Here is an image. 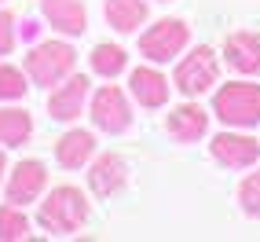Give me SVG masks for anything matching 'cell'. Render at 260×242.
<instances>
[{
	"mask_svg": "<svg viewBox=\"0 0 260 242\" xmlns=\"http://www.w3.org/2000/svg\"><path fill=\"white\" fill-rule=\"evenodd\" d=\"M88 213H92V205H88L81 187L62 184V187H51L48 191V198L41 202L37 220L51 235H74V231H81L84 224H88Z\"/></svg>",
	"mask_w": 260,
	"mask_h": 242,
	"instance_id": "cell-1",
	"label": "cell"
},
{
	"mask_svg": "<svg viewBox=\"0 0 260 242\" xmlns=\"http://www.w3.org/2000/svg\"><path fill=\"white\" fill-rule=\"evenodd\" d=\"M213 114L228 129H253L260 121V84L253 81H228L213 96Z\"/></svg>",
	"mask_w": 260,
	"mask_h": 242,
	"instance_id": "cell-2",
	"label": "cell"
},
{
	"mask_svg": "<svg viewBox=\"0 0 260 242\" xmlns=\"http://www.w3.org/2000/svg\"><path fill=\"white\" fill-rule=\"evenodd\" d=\"M77 66V51L66 41H44L37 48H29L26 55V77L37 84V88H51L74 74Z\"/></svg>",
	"mask_w": 260,
	"mask_h": 242,
	"instance_id": "cell-3",
	"label": "cell"
},
{
	"mask_svg": "<svg viewBox=\"0 0 260 242\" xmlns=\"http://www.w3.org/2000/svg\"><path fill=\"white\" fill-rule=\"evenodd\" d=\"M172 81H176V88L187 99H198L205 92H213V84L220 81V59H216V51L198 44L190 55H183L176 63V77H172Z\"/></svg>",
	"mask_w": 260,
	"mask_h": 242,
	"instance_id": "cell-4",
	"label": "cell"
},
{
	"mask_svg": "<svg viewBox=\"0 0 260 242\" xmlns=\"http://www.w3.org/2000/svg\"><path fill=\"white\" fill-rule=\"evenodd\" d=\"M190 44V26L183 19H158L140 37V55L150 63H172Z\"/></svg>",
	"mask_w": 260,
	"mask_h": 242,
	"instance_id": "cell-5",
	"label": "cell"
},
{
	"mask_svg": "<svg viewBox=\"0 0 260 242\" xmlns=\"http://www.w3.org/2000/svg\"><path fill=\"white\" fill-rule=\"evenodd\" d=\"M88 117L95 121V129L110 132V136L128 132L132 129V103L117 84H103V88L92 96V114Z\"/></svg>",
	"mask_w": 260,
	"mask_h": 242,
	"instance_id": "cell-6",
	"label": "cell"
},
{
	"mask_svg": "<svg viewBox=\"0 0 260 242\" xmlns=\"http://www.w3.org/2000/svg\"><path fill=\"white\" fill-rule=\"evenodd\" d=\"M209 154L223 169H249L260 162V143L246 132H220V136H213Z\"/></svg>",
	"mask_w": 260,
	"mask_h": 242,
	"instance_id": "cell-7",
	"label": "cell"
},
{
	"mask_svg": "<svg viewBox=\"0 0 260 242\" xmlns=\"http://www.w3.org/2000/svg\"><path fill=\"white\" fill-rule=\"evenodd\" d=\"M84 103H88V77L84 74H70L66 84L59 81V88L48 99V114L55 121H77L84 114Z\"/></svg>",
	"mask_w": 260,
	"mask_h": 242,
	"instance_id": "cell-8",
	"label": "cell"
},
{
	"mask_svg": "<svg viewBox=\"0 0 260 242\" xmlns=\"http://www.w3.org/2000/svg\"><path fill=\"white\" fill-rule=\"evenodd\" d=\"M48 187V169L37 162V158H26L11 169V176H8V202L15 205H29V202H37V195Z\"/></svg>",
	"mask_w": 260,
	"mask_h": 242,
	"instance_id": "cell-9",
	"label": "cell"
},
{
	"mask_svg": "<svg viewBox=\"0 0 260 242\" xmlns=\"http://www.w3.org/2000/svg\"><path fill=\"white\" fill-rule=\"evenodd\" d=\"M41 15L55 33H62V37H81V33L88 29L84 0H41Z\"/></svg>",
	"mask_w": 260,
	"mask_h": 242,
	"instance_id": "cell-10",
	"label": "cell"
},
{
	"mask_svg": "<svg viewBox=\"0 0 260 242\" xmlns=\"http://www.w3.org/2000/svg\"><path fill=\"white\" fill-rule=\"evenodd\" d=\"M128 184V165H125V158L121 154H99V158L92 162V169H88V187L99 195V198H110V195H117L121 187Z\"/></svg>",
	"mask_w": 260,
	"mask_h": 242,
	"instance_id": "cell-11",
	"label": "cell"
},
{
	"mask_svg": "<svg viewBox=\"0 0 260 242\" xmlns=\"http://www.w3.org/2000/svg\"><path fill=\"white\" fill-rule=\"evenodd\" d=\"M205 129H209V114H205L198 103H180V107H172L169 117H165V132L172 140H180V143L202 140Z\"/></svg>",
	"mask_w": 260,
	"mask_h": 242,
	"instance_id": "cell-12",
	"label": "cell"
},
{
	"mask_svg": "<svg viewBox=\"0 0 260 242\" xmlns=\"http://www.w3.org/2000/svg\"><path fill=\"white\" fill-rule=\"evenodd\" d=\"M128 92L136 96V103L147 110H158L169 103V81L165 74H158L154 66H136L128 74Z\"/></svg>",
	"mask_w": 260,
	"mask_h": 242,
	"instance_id": "cell-13",
	"label": "cell"
},
{
	"mask_svg": "<svg viewBox=\"0 0 260 242\" xmlns=\"http://www.w3.org/2000/svg\"><path fill=\"white\" fill-rule=\"evenodd\" d=\"M223 59L238 74H260V33L238 29L223 41Z\"/></svg>",
	"mask_w": 260,
	"mask_h": 242,
	"instance_id": "cell-14",
	"label": "cell"
},
{
	"mask_svg": "<svg viewBox=\"0 0 260 242\" xmlns=\"http://www.w3.org/2000/svg\"><path fill=\"white\" fill-rule=\"evenodd\" d=\"M92 154H95V136L84 132V129H70L66 136H59V143H55V162H59L62 169H81V165H88Z\"/></svg>",
	"mask_w": 260,
	"mask_h": 242,
	"instance_id": "cell-15",
	"label": "cell"
},
{
	"mask_svg": "<svg viewBox=\"0 0 260 242\" xmlns=\"http://www.w3.org/2000/svg\"><path fill=\"white\" fill-rule=\"evenodd\" d=\"M103 15H107L110 29H117V33H136V29L147 22V0H107Z\"/></svg>",
	"mask_w": 260,
	"mask_h": 242,
	"instance_id": "cell-16",
	"label": "cell"
},
{
	"mask_svg": "<svg viewBox=\"0 0 260 242\" xmlns=\"http://www.w3.org/2000/svg\"><path fill=\"white\" fill-rule=\"evenodd\" d=\"M33 132V117L22 107H0V143L4 147H22Z\"/></svg>",
	"mask_w": 260,
	"mask_h": 242,
	"instance_id": "cell-17",
	"label": "cell"
},
{
	"mask_svg": "<svg viewBox=\"0 0 260 242\" xmlns=\"http://www.w3.org/2000/svg\"><path fill=\"white\" fill-rule=\"evenodd\" d=\"M88 63H92V70L99 77H117L121 70H125L128 55H125V48H121V44H95L92 55H88Z\"/></svg>",
	"mask_w": 260,
	"mask_h": 242,
	"instance_id": "cell-18",
	"label": "cell"
},
{
	"mask_svg": "<svg viewBox=\"0 0 260 242\" xmlns=\"http://www.w3.org/2000/svg\"><path fill=\"white\" fill-rule=\"evenodd\" d=\"M29 238V220L22 217V205H0V242H22Z\"/></svg>",
	"mask_w": 260,
	"mask_h": 242,
	"instance_id": "cell-19",
	"label": "cell"
},
{
	"mask_svg": "<svg viewBox=\"0 0 260 242\" xmlns=\"http://www.w3.org/2000/svg\"><path fill=\"white\" fill-rule=\"evenodd\" d=\"M26 70H19V66H8L0 63V103H15L26 96Z\"/></svg>",
	"mask_w": 260,
	"mask_h": 242,
	"instance_id": "cell-20",
	"label": "cell"
},
{
	"mask_svg": "<svg viewBox=\"0 0 260 242\" xmlns=\"http://www.w3.org/2000/svg\"><path fill=\"white\" fill-rule=\"evenodd\" d=\"M238 202H242V213L260 217V169L238 184Z\"/></svg>",
	"mask_w": 260,
	"mask_h": 242,
	"instance_id": "cell-21",
	"label": "cell"
},
{
	"mask_svg": "<svg viewBox=\"0 0 260 242\" xmlns=\"http://www.w3.org/2000/svg\"><path fill=\"white\" fill-rule=\"evenodd\" d=\"M11 48H15V15L0 11V55H8Z\"/></svg>",
	"mask_w": 260,
	"mask_h": 242,
	"instance_id": "cell-22",
	"label": "cell"
},
{
	"mask_svg": "<svg viewBox=\"0 0 260 242\" xmlns=\"http://www.w3.org/2000/svg\"><path fill=\"white\" fill-rule=\"evenodd\" d=\"M4 165H8V158H4V143H0V180H4Z\"/></svg>",
	"mask_w": 260,
	"mask_h": 242,
	"instance_id": "cell-23",
	"label": "cell"
}]
</instances>
